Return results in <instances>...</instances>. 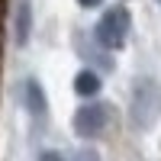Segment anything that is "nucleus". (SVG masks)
I'll return each mask as SVG.
<instances>
[{
    "label": "nucleus",
    "mask_w": 161,
    "mask_h": 161,
    "mask_svg": "<svg viewBox=\"0 0 161 161\" xmlns=\"http://www.w3.org/2000/svg\"><path fill=\"white\" fill-rule=\"evenodd\" d=\"M158 119H161V84L155 77H136L129 100V123L139 132H148L155 129Z\"/></svg>",
    "instance_id": "1"
},
{
    "label": "nucleus",
    "mask_w": 161,
    "mask_h": 161,
    "mask_svg": "<svg viewBox=\"0 0 161 161\" xmlns=\"http://www.w3.org/2000/svg\"><path fill=\"white\" fill-rule=\"evenodd\" d=\"M129 29H132L129 10H126V7H110V10L97 19V26H93V39H97L106 52H116V48L126 45Z\"/></svg>",
    "instance_id": "2"
},
{
    "label": "nucleus",
    "mask_w": 161,
    "mask_h": 161,
    "mask_svg": "<svg viewBox=\"0 0 161 161\" xmlns=\"http://www.w3.org/2000/svg\"><path fill=\"white\" fill-rule=\"evenodd\" d=\"M110 119H113V106H106V103H84V106H77L71 126L77 132V139H100L106 132V126H110Z\"/></svg>",
    "instance_id": "3"
},
{
    "label": "nucleus",
    "mask_w": 161,
    "mask_h": 161,
    "mask_svg": "<svg viewBox=\"0 0 161 161\" xmlns=\"http://www.w3.org/2000/svg\"><path fill=\"white\" fill-rule=\"evenodd\" d=\"M23 103L29 110V116H36V119L48 116V97H45V87H42L39 77H26L23 80Z\"/></svg>",
    "instance_id": "4"
},
{
    "label": "nucleus",
    "mask_w": 161,
    "mask_h": 161,
    "mask_svg": "<svg viewBox=\"0 0 161 161\" xmlns=\"http://www.w3.org/2000/svg\"><path fill=\"white\" fill-rule=\"evenodd\" d=\"M74 45H77V55L84 58V61H90V64H97L100 71H113V58L106 55V48L93 39V42H84V32H77L74 36ZM87 64V68H90Z\"/></svg>",
    "instance_id": "5"
},
{
    "label": "nucleus",
    "mask_w": 161,
    "mask_h": 161,
    "mask_svg": "<svg viewBox=\"0 0 161 161\" xmlns=\"http://www.w3.org/2000/svg\"><path fill=\"white\" fill-rule=\"evenodd\" d=\"M32 36V3L29 0H16V10H13V42L19 48L29 42Z\"/></svg>",
    "instance_id": "6"
},
{
    "label": "nucleus",
    "mask_w": 161,
    "mask_h": 161,
    "mask_svg": "<svg viewBox=\"0 0 161 161\" xmlns=\"http://www.w3.org/2000/svg\"><path fill=\"white\" fill-rule=\"evenodd\" d=\"M100 87H103V80H100V74L93 68H80L74 74V93H77V97H84V100L87 97H97Z\"/></svg>",
    "instance_id": "7"
},
{
    "label": "nucleus",
    "mask_w": 161,
    "mask_h": 161,
    "mask_svg": "<svg viewBox=\"0 0 161 161\" xmlns=\"http://www.w3.org/2000/svg\"><path fill=\"white\" fill-rule=\"evenodd\" d=\"M74 161H100V155L93 152V148H80V152L74 155Z\"/></svg>",
    "instance_id": "8"
},
{
    "label": "nucleus",
    "mask_w": 161,
    "mask_h": 161,
    "mask_svg": "<svg viewBox=\"0 0 161 161\" xmlns=\"http://www.w3.org/2000/svg\"><path fill=\"white\" fill-rule=\"evenodd\" d=\"M39 161H64V158H61V152H42Z\"/></svg>",
    "instance_id": "9"
},
{
    "label": "nucleus",
    "mask_w": 161,
    "mask_h": 161,
    "mask_svg": "<svg viewBox=\"0 0 161 161\" xmlns=\"http://www.w3.org/2000/svg\"><path fill=\"white\" fill-rule=\"evenodd\" d=\"M77 3H80V7H84V10H93V7H100V3H103V0H77Z\"/></svg>",
    "instance_id": "10"
},
{
    "label": "nucleus",
    "mask_w": 161,
    "mask_h": 161,
    "mask_svg": "<svg viewBox=\"0 0 161 161\" xmlns=\"http://www.w3.org/2000/svg\"><path fill=\"white\" fill-rule=\"evenodd\" d=\"M158 7H161V0H158Z\"/></svg>",
    "instance_id": "11"
}]
</instances>
